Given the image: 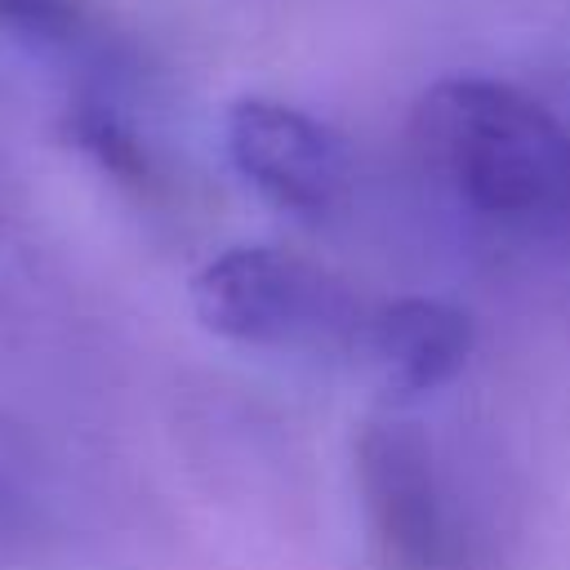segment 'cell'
<instances>
[{
    "label": "cell",
    "mask_w": 570,
    "mask_h": 570,
    "mask_svg": "<svg viewBox=\"0 0 570 570\" xmlns=\"http://www.w3.org/2000/svg\"><path fill=\"white\" fill-rule=\"evenodd\" d=\"M410 138L423 169L476 214L548 223L570 209V134L517 85L436 80L414 102Z\"/></svg>",
    "instance_id": "cell-1"
},
{
    "label": "cell",
    "mask_w": 570,
    "mask_h": 570,
    "mask_svg": "<svg viewBox=\"0 0 570 570\" xmlns=\"http://www.w3.org/2000/svg\"><path fill=\"white\" fill-rule=\"evenodd\" d=\"M191 307L209 334L267 352H352L365 316L347 281L276 245L209 258L191 276Z\"/></svg>",
    "instance_id": "cell-2"
},
{
    "label": "cell",
    "mask_w": 570,
    "mask_h": 570,
    "mask_svg": "<svg viewBox=\"0 0 570 570\" xmlns=\"http://www.w3.org/2000/svg\"><path fill=\"white\" fill-rule=\"evenodd\" d=\"M370 548L383 570H454L459 539L432 441L410 419H370L352 445Z\"/></svg>",
    "instance_id": "cell-3"
},
{
    "label": "cell",
    "mask_w": 570,
    "mask_h": 570,
    "mask_svg": "<svg viewBox=\"0 0 570 570\" xmlns=\"http://www.w3.org/2000/svg\"><path fill=\"white\" fill-rule=\"evenodd\" d=\"M227 156L258 196L303 218L330 214L347 187V151L338 134L276 98L232 102Z\"/></svg>",
    "instance_id": "cell-4"
},
{
    "label": "cell",
    "mask_w": 570,
    "mask_h": 570,
    "mask_svg": "<svg viewBox=\"0 0 570 570\" xmlns=\"http://www.w3.org/2000/svg\"><path fill=\"white\" fill-rule=\"evenodd\" d=\"M472 316L441 298H392L361 316L356 356L374 370L383 392L423 396L450 383L472 356Z\"/></svg>",
    "instance_id": "cell-5"
},
{
    "label": "cell",
    "mask_w": 570,
    "mask_h": 570,
    "mask_svg": "<svg viewBox=\"0 0 570 570\" xmlns=\"http://www.w3.org/2000/svg\"><path fill=\"white\" fill-rule=\"evenodd\" d=\"M71 134H76V142L85 147V151H94L107 169H116L120 178H147V156L138 151V142L129 138V129L116 120V116H107L102 107H80L76 116H71Z\"/></svg>",
    "instance_id": "cell-6"
},
{
    "label": "cell",
    "mask_w": 570,
    "mask_h": 570,
    "mask_svg": "<svg viewBox=\"0 0 570 570\" xmlns=\"http://www.w3.org/2000/svg\"><path fill=\"white\" fill-rule=\"evenodd\" d=\"M0 22L40 45H76L85 36V9L76 0H0Z\"/></svg>",
    "instance_id": "cell-7"
}]
</instances>
